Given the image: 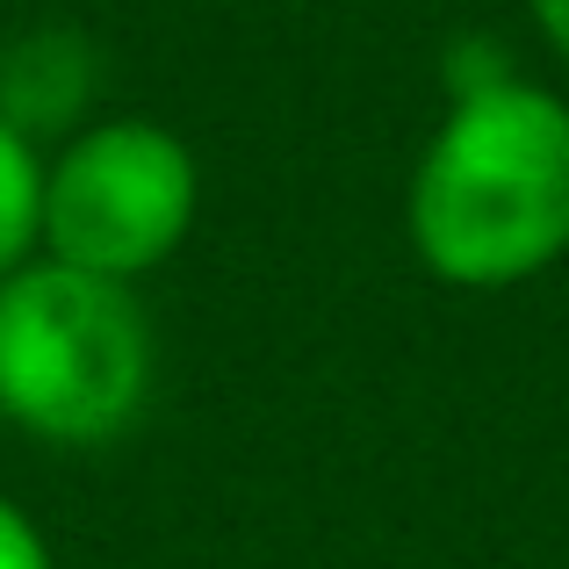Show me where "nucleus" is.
I'll use <instances>...</instances> for the list:
<instances>
[{
  "label": "nucleus",
  "instance_id": "nucleus-1",
  "mask_svg": "<svg viewBox=\"0 0 569 569\" xmlns=\"http://www.w3.org/2000/svg\"><path fill=\"white\" fill-rule=\"evenodd\" d=\"M403 231L447 289H519L569 252V101L512 72L461 80L403 194Z\"/></svg>",
  "mask_w": 569,
  "mask_h": 569
},
{
  "label": "nucleus",
  "instance_id": "nucleus-2",
  "mask_svg": "<svg viewBox=\"0 0 569 569\" xmlns=\"http://www.w3.org/2000/svg\"><path fill=\"white\" fill-rule=\"evenodd\" d=\"M159 339L130 281L29 260L0 281V418L43 447H109L152 397Z\"/></svg>",
  "mask_w": 569,
  "mask_h": 569
},
{
  "label": "nucleus",
  "instance_id": "nucleus-3",
  "mask_svg": "<svg viewBox=\"0 0 569 569\" xmlns=\"http://www.w3.org/2000/svg\"><path fill=\"white\" fill-rule=\"evenodd\" d=\"M202 167L152 116H94L43 159V260L101 281H144L188 246Z\"/></svg>",
  "mask_w": 569,
  "mask_h": 569
},
{
  "label": "nucleus",
  "instance_id": "nucleus-4",
  "mask_svg": "<svg viewBox=\"0 0 569 569\" xmlns=\"http://www.w3.org/2000/svg\"><path fill=\"white\" fill-rule=\"evenodd\" d=\"M101 58L80 29H22L0 51V123L22 130L29 144L51 130H80V116L94 109Z\"/></svg>",
  "mask_w": 569,
  "mask_h": 569
},
{
  "label": "nucleus",
  "instance_id": "nucleus-5",
  "mask_svg": "<svg viewBox=\"0 0 569 569\" xmlns=\"http://www.w3.org/2000/svg\"><path fill=\"white\" fill-rule=\"evenodd\" d=\"M43 260V152L0 123V281Z\"/></svg>",
  "mask_w": 569,
  "mask_h": 569
},
{
  "label": "nucleus",
  "instance_id": "nucleus-6",
  "mask_svg": "<svg viewBox=\"0 0 569 569\" xmlns=\"http://www.w3.org/2000/svg\"><path fill=\"white\" fill-rule=\"evenodd\" d=\"M0 569H58L51 541H43V527L22 512L14 498H0Z\"/></svg>",
  "mask_w": 569,
  "mask_h": 569
},
{
  "label": "nucleus",
  "instance_id": "nucleus-7",
  "mask_svg": "<svg viewBox=\"0 0 569 569\" xmlns=\"http://www.w3.org/2000/svg\"><path fill=\"white\" fill-rule=\"evenodd\" d=\"M527 8H533V22H541V37L569 58V0H527Z\"/></svg>",
  "mask_w": 569,
  "mask_h": 569
}]
</instances>
